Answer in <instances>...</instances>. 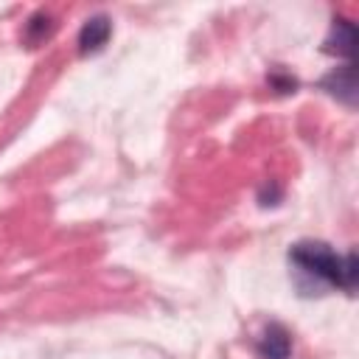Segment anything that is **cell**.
Masks as SVG:
<instances>
[{
	"label": "cell",
	"mask_w": 359,
	"mask_h": 359,
	"mask_svg": "<svg viewBox=\"0 0 359 359\" xmlns=\"http://www.w3.org/2000/svg\"><path fill=\"white\" fill-rule=\"evenodd\" d=\"M289 261L317 278V280H325L328 286H339L345 292H353L356 289V280H359V258L356 252H348V255H337L325 241H297L292 250H289Z\"/></svg>",
	"instance_id": "6da1fadb"
},
{
	"label": "cell",
	"mask_w": 359,
	"mask_h": 359,
	"mask_svg": "<svg viewBox=\"0 0 359 359\" xmlns=\"http://www.w3.org/2000/svg\"><path fill=\"white\" fill-rule=\"evenodd\" d=\"M50 28H53L50 17H48L45 11H39V14H34V17L28 20V25H25V39H28L31 45H36V42H42V39L50 34Z\"/></svg>",
	"instance_id": "8992f818"
},
{
	"label": "cell",
	"mask_w": 359,
	"mask_h": 359,
	"mask_svg": "<svg viewBox=\"0 0 359 359\" xmlns=\"http://www.w3.org/2000/svg\"><path fill=\"white\" fill-rule=\"evenodd\" d=\"M269 81H272V87H278L280 93H294V84H297V81L289 79V76H272Z\"/></svg>",
	"instance_id": "52a82bcc"
},
{
	"label": "cell",
	"mask_w": 359,
	"mask_h": 359,
	"mask_svg": "<svg viewBox=\"0 0 359 359\" xmlns=\"http://www.w3.org/2000/svg\"><path fill=\"white\" fill-rule=\"evenodd\" d=\"M258 353L264 359H289L292 353V337L280 323H269L264 328V337L258 339Z\"/></svg>",
	"instance_id": "5b68a950"
},
{
	"label": "cell",
	"mask_w": 359,
	"mask_h": 359,
	"mask_svg": "<svg viewBox=\"0 0 359 359\" xmlns=\"http://www.w3.org/2000/svg\"><path fill=\"white\" fill-rule=\"evenodd\" d=\"M320 84H323L331 95H337L339 101L356 104V65H353V62H348V65L337 67L334 73H328Z\"/></svg>",
	"instance_id": "277c9868"
},
{
	"label": "cell",
	"mask_w": 359,
	"mask_h": 359,
	"mask_svg": "<svg viewBox=\"0 0 359 359\" xmlns=\"http://www.w3.org/2000/svg\"><path fill=\"white\" fill-rule=\"evenodd\" d=\"M109 34H112V22H109V17H104V14L90 17V20L81 25V31H79V53L87 56V53L101 50V48L107 45Z\"/></svg>",
	"instance_id": "3957f363"
},
{
	"label": "cell",
	"mask_w": 359,
	"mask_h": 359,
	"mask_svg": "<svg viewBox=\"0 0 359 359\" xmlns=\"http://www.w3.org/2000/svg\"><path fill=\"white\" fill-rule=\"evenodd\" d=\"M323 50L353 62V53H356V25L351 20H345V17H337L331 22V34H328Z\"/></svg>",
	"instance_id": "7a4b0ae2"
}]
</instances>
